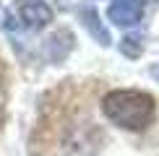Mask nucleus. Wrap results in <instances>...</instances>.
I'll return each mask as SVG.
<instances>
[{
  "mask_svg": "<svg viewBox=\"0 0 159 156\" xmlns=\"http://www.w3.org/2000/svg\"><path fill=\"white\" fill-rule=\"evenodd\" d=\"M102 112L112 125L123 130H143L151 125L157 112L154 96L138 89H117L102 99Z\"/></svg>",
  "mask_w": 159,
  "mask_h": 156,
  "instance_id": "nucleus-1",
  "label": "nucleus"
},
{
  "mask_svg": "<svg viewBox=\"0 0 159 156\" xmlns=\"http://www.w3.org/2000/svg\"><path fill=\"white\" fill-rule=\"evenodd\" d=\"M16 26L21 29H29V31H37L42 26H47L52 21V11L44 0H18L11 11Z\"/></svg>",
  "mask_w": 159,
  "mask_h": 156,
  "instance_id": "nucleus-2",
  "label": "nucleus"
},
{
  "mask_svg": "<svg viewBox=\"0 0 159 156\" xmlns=\"http://www.w3.org/2000/svg\"><path fill=\"white\" fill-rule=\"evenodd\" d=\"M143 11H146L143 0H112L107 16L115 26H136L143 18Z\"/></svg>",
  "mask_w": 159,
  "mask_h": 156,
  "instance_id": "nucleus-3",
  "label": "nucleus"
},
{
  "mask_svg": "<svg viewBox=\"0 0 159 156\" xmlns=\"http://www.w3.org/2000/svg\"><path fill=\"white\" fill-rule=\"evenodd\" d=\"M78 16H81L84 26L89 29V34L94 37L102 47H107V44H110V31L102 26V21H99V13L91 8V5H84V8H78Z\"/></svg>",
  "mask_w": 159,
  "mask_h": 156,
  "instance_id": "nucleus-4",
  "label": "nucleus"
},
{
  "mask_svg": "<svg viewBox=\"0 0 159 156\" xmlns=\"http://www.w3.org/2000/svg\"><path fill=\"white\" fill-rule=\"evenodd\" d=\"M120 52L123 55H128V57H141V52H143V44H141V37H125L123 42H120Z\"/></svg>",
  "mask_w": 159,
  "mask_h": 156,
  "instance_id": "nucleus-5",
  "label": "nucleus"
}]
</instances>
